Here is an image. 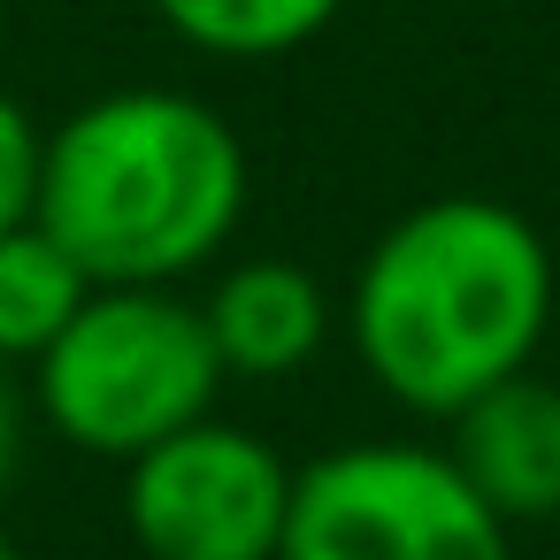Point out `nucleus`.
<instances>
[{
  "mask_svg": "<svg viewBox=\"0 0 560 560\" xmlns=\"http://www.w3.org/2000/svg\"><path fill=\"white\" fill-rule=\"evenodd\" d=\"M246 147L177 85H116L47 124L39 223L93 284H185L246 223Z\"/></svg>",
  "mask_w": 560,
  "mask_h": 560,
  "instance_id": "f03ea898",
  "label": "nucleus"
},
{
  "mask_svg": "<svg viewBox=\"0 0 560 560\" xmlns=\"http://www.w3.org/2000/svg\"><path fill=\"white\" fill-rule=\"evenodd\" d=\"M514 529L438 445H338L292 468L277 560H514Z\"/></svg>",
  "mask_w": 560,
  "mask_h": 560,
  "instance_id": "20e7f679",
  "label": "nucleus"
},
{
  "mask_svg": "<svg viewBox=\"0 0 560 560\" xmlns=\"http://www.w3.org/2000/svg\"><path fill=\"white\" fill-rule=\"evenodd\" d=\"M346 0H154V16L215 62H277L338 24Z\"/></svg>",
  "mask_w": 560,
  "mask_h": 560,
  "instance_id": "1a4fd4ad",
  "label": "nucleus"
},
{
  "mask_svg": "<svg viewBox=\"0 0 560 560\" xmlns=\"http://www.w3.org/2000/svg\"><path fill=\"white\" fill-rule=\"evenodd\" d=\"M85 300H93V277L70 261V246H55L39 215L0 231V369H32Z\"/></svg>",
  "mask_w": 560,
  "mask_h": 560,
  "instance_id": "6e6552de",
  "label": "nucleus"
},
{
  "mask_svg": "<svg viewBox=\"0 0 560 560\" xmlns=\"http://www.w3.org/2000/svg\"><path fill=\"white\" fill-rule=\"evenodd\" d=\"M0 560H24V552H16V537H9V529H0Z\"/></svg>",
  "mask_w": 560,
  "mask_h": 560,
  "instance_id": "f8f14e48",
  "label": "nucleus"
},
{
  "mask_svg": "<svg viewBox=\"0 0 560 560\" xmlns=\"http://www.w3.org/2000/svg\"><path fill=\"white\" fill-rule=\"evenodd\" d=\"M24 392H16V369H0V491H9L16 460H24Z\"/></svg>",
  "mask_w": 560,
  "mask_h": 560,
  "instance_id": "9b49d317",
  "label": "nucleus"
},
{
  "mask_svg": "<svg viewBox=\"0 0 560 560\" xmlns=\"http://www.w3.org/2000/svg\"><path fill=\"white\" fill-rule=\"evenodd\" d=\"M445 422H453V445H445L453 468L506 529L560 514V384L514 369Z\"/></svg>",
  "mask_w": 560,
  "mask_h": 560,
  "instance_id": "423d86ee",
  "label": "nucleus"
},
{
  "mask_svg": "<svg viewBox=\"0 0 560 560\" xmlns=\"http://www.w3.org/2000/svg\"><path fill=\"white\" fill-rule=\"evenodd\" d=\"M552 323V254L537 223L491 192L407 208L361 254L346 330L384 399L460 415L499 376L529 369Z\"/></svg>",
  "mask_w": 560,
  "mask_h": 560,
  "instance_id": "f257e3e1",
  "label": "nucleus"
},
{
  "mask_svg": "<svg viewBox=\"0 0 560 560\" xmlns=\"http://www.w3.org/2000/svg\"><path fill=\"white\" fill-rule=\"evenodd\" d=\"M39 162H47V124L0 85V231L39 215Z\"/></svg>",
  "mask_w": 560,
  "mask_h": 560,
  "instance_id": "9d476101",
  "label": "nucleus"
},
{
  "mask_svg": "<svg viewBox=\"0 0 560 560\" xmlns=\"http://www.w3.org/2000/svg\"><path fill=\"white\" fill-rule=\"evenodd\" d=\"M284 514L292 460L223 415L124 460V529L147 560H277Z\"/></svg>",
  "mask_w": 560,
  "mask_h": 560,
  "instance_id": "39448f33",
  "label": "nucleus"
},
{
  "mask_svg": "<svg viewBox=\"0 0 560 560\" xmlns=\"http://www.w3.org/2000/svg\"><path fill=\"white\" fill-rule=\"evenodd\" d=\"M200 323L215 338L223 376L277 384V376H300L323 353V338H330V292L315 284V269H300L284 254H254V261H231L208 284Z\"/></svg>",
  "mask_w": 560,
  "mask_h": 560,
  "instance_id": "0eeeda50",
  "label": "nucleus"
},
{
  "mask_svg": "<svg viewBox=\"0 0 560 560\" xmlns=\"http://www.w3.org/2000/svg\"><path fill=\"white\" fill-rule=\"evenodd\" d=\"M24 376L32 415L93 460H139L147 445L215 415V392L231 384L200 300L177 284H93V300Z\"/></svg>",
  "mask_w": 560,
  "mask_h": 560,
  "instance_id": "7ed1b4c3",
  "label": "nucleus"
}]
</instances>
